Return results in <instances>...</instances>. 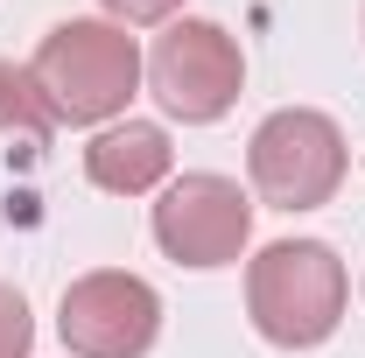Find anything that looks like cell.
Wrapping results in <instances>:
<instances>
[{"label": "cell", "instance_id": "6da1fadb", "mask_svg": "<svg viewBox=\"0 0 365 358\" xmlns=\"http://www.w3.org/2000/svg\"><path fill=\"white\" fill-rule=\"evenodd\" d=\"M344 295H351L344 260L323 239H274L246 267V316L281 352H317L344 323Z\"/></svg>", "mask_w": 365, "mask_h": 358}, {"label": "cell", "instance_id": "7a4b0ae2", "mask_svg": "<svg viewBox=\"0 0 365 358\" xmlns=\"http://www.w3.org/2000/svg\"><path fill=\"white\" fill-rule=\"evenodd\" d=\"M29 71L49 91L56 120L106 127L113 113H127V98L140 85V49H134V36L120 21H56Z\"/></svg>", "mask_w": 365, "mask_h": 358}, {"label": "cell", "instance_id": "3957f363", "mask_svg": "<svg viewBox=\"0 0 365 358\" xmlns=\"http://www.w3.org/2000/svg\"><path fill=\"white\" fill-rule=\"evenodd\" d=\"M246 169H253V190L274 211H317L344 183V134L317 106H281L253 127Z\"/></svg>", "mask_w": 365, "mask_h": 358}, {"label": "cell", "instance_id": "277c9868", "mask_svg": "<svg viewBox=\"0 0 365 358\" xmlns=\"http://www.w3.org/2000/svg\"><path fill=\"white\" fill-rule=\"evenodd\" d=\"M148 85H155L169 120L211 127V120L232 113V98L246 85V56L218 21H169V36L148 56Z\"/></svg>", "mask_w": 365, "mask_h": 358}, {"label": "cell", "instance_id": "5b68a950", "mask_svg": "<svg viewBox=\"0 0 365 358\" xmlns=\"http://www.w3.org/2000/svg\"><path fill=\"white\" fill-rule=\"evenodd\" d=\"M246 239H253V204L232 176L190 169L155 204V246L176 267H232L246 253Z\"/></svg>", "mask_w": 365, "mask_h": 358}, {"label": "cell", "instance_id": "8992f818", "mask_svg": "<svg viewBox=\"0 0 365 358\" xmlns=\"http://www.w3.org/2000/svg\"><path fill=\"white\" fill-rule=\"evenodd\" d=\"M56 337L78 358H140L162 337V295H155L140 274H120V267L78 274V281L63 288Z\"/></svg>", "mask_w": 365, "mask_h": 358}, {"label": "cell", "instance_id": "52a82bcc", "mask_svg": "<svg viewBox=\"0 0 365 358\" xmlns=\"http://www.w3.org/2000/svg\"><path fill=\"white\" fill-rule=\"evenodd\" d=\"M85 176L106 190V197H140L169 176V134L148 127V120H127V127H106L91 134L85 148Z\"/></svg>", "mask_w": 365, "mask_h": 358}, {"label": "cell", "instance_id": "ba28073f", "mask_svg": "<svg viewBox=\"0 0 365 358\" xmlns=\"http://www.w3.org/2000/svg\"><path fill=\"white\" fill-rule=\"evenodd\" d=\"M0 134H29V140H49V134H56V106H49V91L36 85L29 63H7V56H0Z\"/></svg>", "mask_w": 365, "mask_h": 358}, {"label": "cell", "instance_id": "9c48e42d", "mask_svg": "<svg viewBox=\"0 0 365 358\" xmlns=\"http://www.w3.org/2000/svg\"><path fill=\"white\" fill-rule=\"evenodd\" d=\"M29 344H36L29 302H21V288H7V281H0V358H29Z\"/></svg>", "mask_w": 365, "mask_h": 358}, {"label": "cell", "instance_id": "30bf717a", "mask_svg": "<svg viewBox=\"0 0 365 358\" xmlns=\"http://www.w3.org/2000/svg\"><path fill=\"white\" fill-rule=\"evenodd\" d=\"M98 7H106L120 29H127V21H134V29H148V21H169L182 0H98Z\"/></svg>", "mask_w": 365, "mask_h": 358}]
</instances>
